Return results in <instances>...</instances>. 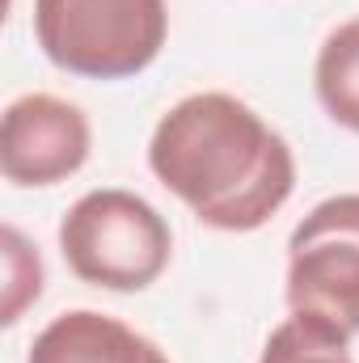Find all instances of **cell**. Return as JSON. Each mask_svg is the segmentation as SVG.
I'll use <instances>...</instances> for the list:
<instances>
[{"instance_id": "obj_6", "label": "cell", "mask_w": 359, "mask_h": 363, "mask_svg": "<svg viewBox=\"0 0 359 363\" xmlns=\"http://www.w3.org/2000/svg\"><path fill=\"white\" fill-rule=\"evenodd\" d=\"M26 363H170V355L110 313L68 308L34 334Z\"/></svg>"}, {"instance_id": "obj_3", "label": "cell", "mask_w": 359, "mask_h": 363, "mask_svg": "<svg viewBox=\"0 0 359 363\" xmlns=\"http://www.w3.org/2000/svg\"><path fill=\"white\" fill-rule=\"evenodd\" d=\"M60 254L81 283L101 291H144L153 287L170 258V220L123 186H97L81 194L60 220Z\"/></svg>"}, {"instance_id": "obj_1", "label": "cell", "mask_w": 359, "mask_h": 363, "mask_svg": "<svg viewBox=\"0 0 359 363\" xmlns=\"http://www.w3.org/2000/svg\"><path fill=\"white\" fill-rule=\"evenodd\" d=\"M148 169L216 233H258L296 190L292 144L220 89L174 101L148 140Z\"/></svg>"}, {"instance_id": "obj_5", "label": "cell", "mask_w": 359, "mask_h": 363, "mask_svg": "<svg viewBox=\"0 0 359 363\" xmlns=\"http://www.w3.org/2000/svg\"><path fill=\"white\" fill-rule=\"evenodd\" d=\"M93 148L89 114L55 93H21L0 118V174L9 186H60L85 169Z\"/></svg>"}, {"instance_id": "obj_7", "label": "cell", "mask_w": 359, "mask_h": 363, "mask_svg": "<svg viewBox=\"0 0 359 363\" xmlns=\"http://www.w3.org/2000/svg\"><path fill=\"white\" fill-rule=\"evenodd\" d=\"M313 89H317L321 110L330 114V123L359 135V17L338 21L326 34V43L317 47Z\"/></svg>"}, {"instance_id": "obj_9", "label": "cell", "mask_w": 359, "mask_h": 363, "mask_svg": "<svg viewBox=\"0 0 359 363\" xmlns=\"http://www.w3.org/2000/svg\"><path fill=\"white\" fill-rule=\"evenodd\" d=\"M0 245H4V308H0V321L17 325L21 313L43 296V258L13 224H4Z\"/></svg>"}, {"instance_id": "obj_2", "label": "cell", "mask_w": 359, "mask_h": 363, "mask_svg": "<svg viewBox=\"0 0 359 363\" xmlns=\"http://www.w3.org/2000/svg\"><path fill=\"white\" fill-rule=\"evenodd\" d=\"M43 55L81 81H127L157 64L170 38L165 0H34Z\"/></svg>"}, {"instance_id": "obj_4", "label": "cell", "mask_w": 359, "mask_h": 363, "mask_svg": "<svg viewBox=\"0 0 359 363\" xmlns=\"http://www.w3.org/2000/svg\"><path fill=\"white\" fill-rule=\"evenodd\" d=\"M287 308L338 338L359 334V194L321 199L287 237Z\"/></svg>"}, {"instance_id": "obj_8", "label": "cell", "mask_w": 359, "mask_h": 363, "mask_svg": "<svg viewBox=\"0 0 359 363\" xmlns=\"http://www.w3.org/2000/svg\"><path fill=\"white\" fill-rule=\"evenodd\" d=\"M258 363H355V359H351V342L347 338H338L326 325L292 313L283 325L270 330Z\"/></svg>"}]
</instances>
